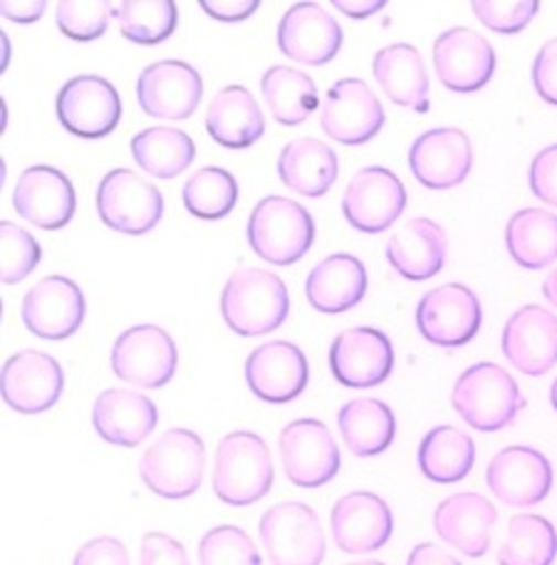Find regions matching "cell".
Here are the masks:
<instances>
[{
	"label": "cell",
	"instance_id": "6da1fadb",
	"mask_svg": "<svg viewBox=\"0 0 557 565\" xmlns=\"http://www.w3.org/2000/svg\"><path fill=\"white\" fill-rule=\"evenodd\" d=\"M290 312V292L280 276L263 268H240L221 290V316L243 338L278 330Z\"/></svg>",
	"mask_w": 557,
	"mask_h": 565
},
{
	"label": "cell",
	"instance_id": "7a4b0ae2",
	"mask_svg": "<svg viewBox=\"0 0 557 565\" xmlns=\"http://www.w3.org/2000/svg\"><path fill=\"white\" fill-rule=\"evenodd\" d=\"M276 467L266 439L256 431H231L221 439L214 461V491L226 507H250L272 487Z\"/></svg>",
	"mask_w": 557,
	"mask_h": 565
},
{
	"label": "cell",
	"instance_id": "3957f363",
	"mask_svg": "<svg viewBox=\"0 0 557 565\" xmlns=\"http://www.w3.org/2000/svg\"><path fill=\"white\" fill-rule=\"evenodd\" d=\"M451 405L469 427L499 431L521 415L525 397L508 370L495 362H479L456 380Z\"/></svg>",
	"mask_w": 557,
	"mask_h": 565
},
{
	"label": "cell",
	"instance_id": "277c9868",
	"mask_svg": "<svg viewBox=\"0 0 557 565\" xmlns=\"http://www.w3.org/2000/svg\"><path fill=\"white\" fill-rule=\"evenodd\" d=\"M206 444L191 429H169L151 444L139 461L144 487L161 499H189L201 489Z\"/></svg>",
	"mask_w": 557,
	"mask_h": 565
},
{
	"label": "cell",
	"instance_id": "5b68a950",
	"mask_svg": "<svg viewBox=\"0 0 557 565\" xmlns=\"http://www.w3.org/2000/svg\"><path fill=\"white\" fill-rule=\"evenodd\" d=\"M315 241V221L298 201L266 196L248 218V244L253 254L272 266H292L308 254Z\"/></svg>",
	"mask_w": 557,
	"mask_h": 565
},
{
	"label": "cell",
	"instance_id": "8992f818",
	"mask_svg": "<svg viewBox=\"0 0 557 565\" xmlns=\"http://www.w3.org/2000/svg\"><path fill=\"white\" fill-rule=\"evenodd\" d=\"M263 548L270 565H320L328 541L318 513L302 501L270 507L258 523Z\"/></svg>",
	"mask_w": 557,
	"mask_h": 565
},
{
	"label": "cell",
	"instance_id": "52a82bcc",
	"mask_svg": "<svg viewBox=\"0 0 557 565\" xmlns=\"http://www.w3.org/2000/svg\"><path fill=\"white\" fill-rule=\"evenodd\" d=\"M179 367L174 338L159 326H131L111 345V372L127 385L161 390Z\"/></svg>",
	"mask_w": 557,
	"mask_h": 565
},
{
	"label": "cell",
	"instance_id": "ba28073f",
	"mask_svg": "<svg viewBox=\"0 0 557 565\" xmlns=\"http://www.w3.org/2000/svg\"><path fill=\"white\" fill-rule=\"evenodd\" d=\"M282 471L300 489H320L338 477L342 467L340 447L320 419H296L282 427L280 439Z\"/></svg>",
	"mask_w": 557,
	"mask_h": 565
},
{
	"label": "cell",
	"instance_id": "9c48e42d",
	"mask_svg": "<svg viewBox=\"0 0 557 565\" xmlns=\"http://www.w3.org/2000/svg\"><path fill=\"white\" fill-rule=\"evenodd\" d=\"M97 211L107 228L141 236L159 226L164 216V196L137 171L111 169L97 189Z\"/></svg>",
	"mask_w": 557,
	"mask_h": 565
},
{
	"label": "cell",
	"instance_id": "30bf717a",
	"mask_svg": "<svg viewBox=\"0 0 557 565\" xmlns=\"http://www.w3.org/2000/svg\"><path fill=\"white\" fill-rule=\"evenodd\" d=\"M483 322L481 300L463 282H446V286L424 292L417 306V328L424 340L431 345L456 350L469 345L479 335Z\"/></svg>",
	"mask_w": 557,
	"mask_h": 565
},
{
	"label": "cell",
	"instance_id": "8fae6325",
	"mask_svg": "<svg viewBox=\"0 0 557 565\" xmlns=\"http://www.w3.org/2000/svg\"><path fill=\"white\" fill-rule=\"evenodd\" d=\"M407 209V189L394 171L364 167L350 179L342 196V214L362 234H382Z\"/></svg>",
	"mask_w": 557,
	"mask_h": 565
},
{
	"label": "cell",
	"instance_id": "7c38bea8",
	"mask_svg": "<svg viewBox=\"0 0 557 565\" xmlns=\"http://www.w3.org/2000/svg\"><path fill=\"white\" fill-rule=\"evenodd\" d=\"M325 135L344 147L367 145L384 127V107L364 79L347 77L334 83L320 107Z\"/></svg>",
	"mask_w": 557,
	"mask_h": 565
},
{
	"label": "cell",
	"instance_id": "4fadbf2b",
	"mask_svg": "<svg viewBox=\"0 0 557 565\" xmlns=\"http://www.w3.org/2000/svg\"><path fill=\"white\" fill-rule=\"evenodd\" d=\"M57 119L69 135L83 139H103L121 122V97L115 85L97 75H79L60 89Z\"/></svg>",
	"mask_w": 557,
	"mask_h": 565
},
{
	"label": "cell",
	"instance_id": "5bb4252c",
	"mask_svg": "<svg viewBox=\"0 0 557 565\" xmlns=\"http://www.w3.org/2000/svg\"><path fill=\"white\" fill-rule=\"evenodd\" d=\"M6 405L20 415H40L57 405L65 390L63 365L47 352L23 350L10 358L0 375Z\"/></svg>",
	"mask_w": 557,
	"mask_h": 565
},
{
	"label": "cell",
	"instance_id": "9a60e30c",
	"mask_svg": "<svg viewBox=\"0 0 557 565\" xmlns=\"http://www.w3.org/2000/svg\"><path fill=\"white\" fill-rule=\"evenodd\" d=\"M87 302L75 280L47 276L25 292L20 318L28 332L43 340H67L83 328Z\"/></svg>",
	"mask_w": 557,
	"mask_h": 565
},
{
	"label": "cell",
	"instance_id": "2e32d148",
	"mask_svg": "<svg viewBox=\"0 0 557 565\" xmlns=\"http://www.w3.org/2000/svg\"><path fill=\"white\" fill-rule=\"evenodd\" d=\"M485 481L493 497L505 507L528 509L548 499L553 467L543 451L518 444L495 454L485 469Z\"/></svg>",
	"mask_w": 557,
	"mask_h": 565
},
{
	"label": "cell",
	"instance_id": "e0dca14e",
	"mask_svg": "<svg viewBox=\"0 0 557 565\" xmlns=\"http://www.w3.org/2000/svg\"><path fill=\"white\" fill-rule=\"evenodd\" d=\"M332 377L342 387H379L394 370L392 340L377 328H350L330 345Z\"/></svg>",
	"mask_w": 557,
	"mask_h": 565
},
{
	"label": "cell",
	"instance_id": "ac0fdd59",
	"mask_svg": "<svg viewBox=\"0 0 557 565\" xmlns=\"http://www.w3.org/2000/svg\"><path fill=\"white\" fill-rule=\"evenodd\" d=\"M433 70L451 93H479L495 73V50L469 28H451L433 43Z\"/></svg>",
	"mask_w": 557,
	"mask_h": 565
},
{
	"label": "cell",
	"instance_id": "d6986e66",
	"mask_svg": "<svg viewBox=\"0 0 557 565\" xmlns=\"http://www.w3.org/2000/svg\"><path fill=\"white\" fill-rule=\"evenodd\" d=\"M308 358L288 340H272L256 348L246 360L248 390L268 405H288L308 387Z\"/></svg>",
	"mask_w": 557,
	"mask_h": 565
},
{
	"label": "cell",
	"instance_id": "ffe728a7",
	"mask_svg": "<svg viewBox=\"0 0 557 565\" xmlns=\"http://www.w3.org/2000/svg\"><path fill=\"white\" fill-rule=\"evenodd\" d=\"M201 97H204V79L189 63L161 60L141 70L137 99L149 117L174 119V122L189 119L199 109Z\"/></svg>",
	"mask_w": 557,
	"mask_h": 565
},
{
	"label": "cell",
	"instance_id": "44dd1931",
	"mask_svg": "<svg viewBox=\"0 0 557 565\" xmlns=\"http://www.w3.org/2000/svg\"><path fill=\"white\" fill-rule=\"evenodd\" d=\"M409 167L419 184L433 191L453 189L465 181L473 167L469 135L456 127H437L414 139Z\"/></svg>",
	"mask_w": 557,
	"mask_h": 565
},
{
	"label": "cell",
	"instance_id": "7402d4cb",
	"mask_svg": "<svg viewBox=\"0 0 557 565\" xmlns=\"http://www.w3.org/2000/svg\"><path fill=\"white\" fill-rule=\"evenodd\" d=\"M503 355L528 377H540L557 365V316L540 306L515 310L503 328Z\"/></svg>",
	"mask_w": 557,
	"mask_h": 565
},
{
	"label": "cell",
	"instance_id": "603a6c76",
	"mask_svg": "<svg viewBox=\"0 0 557 565\" xmlns=\"http://www.w3.org/2000/svg\"><path fill=\"white\" fill-rule=\"evenodd\" d=\"M13 206L28 224L43 231H57L75 216V186L55 167H28L13 189Z\"/></svg>",
	"mask_w": 557,
	"mask_h": 565
},
{
	"label": "cell",
	"instance_id": "cb8c5ba5",
	"mask_svg": "<svg viewBox=\"0 0 557 565\" xmlns=\"http://www.w3.org/2000/svg\"><path fill=\"white\" fill-rule=\"evenodd\" d=\"M278 47L300 65H328L342 47V28L318 3H296L278 25Z\"/></svg>",
	"mask_w": 557,
	"mask_h": 565
},
{
	"label": "cell",
	"instance_id": "d4e9b609",
	"mask_svg": "<svg viewBox=\"0 0 557 565\" xmlns=\"http://www.w3.org/2000/svg\"><path fill=\"white\" fill-rule=\"evenodd\" d=\"M330 529L344 553H372L387 546L394 516L387 501L372 491H352L332 507Z\"/></svg>",
	"mask_w": 557,
	"mask_h": 565
},
{
	"label": "cell",
	"instance_id": "484cf974",
	"mask_svg": "<svg viewBox=\"0 0 557 565\" xmlns=\"http://www.w3.org/2000/svg\"><path fill=\"white\" fill-rule=\"evenodd\" d=\"M499 509L481 493L463 491L443 499L433 513V531L439 539L469 558H481L491 548V533Z\"/></svg>",
	"mask_w": 557,
	"mask_h": 565
},
{
	"label": "cell",
	"instance_id": "4316f807",
	"mask_svg": "<svg viewBox=\"0 0 557 565\" xmlns=\"http://www.w3.org/2000/svg\"><path fill=\"white\" fill-rule=\"evenodd\" d=\"M157 424V405L135 390H105L93 405V427L111 447H139L151 437Z\"/></svg>",
	"mask_w": 557,
	"mask_h": 565
},
{
	"label": "cell",
	"instance_id": "83f0119b",
	"mask_svg": "<svg viewBox=\"0 0 557 565\" xmlns=\"http://www.w3.org/2000/svg\"><path fill=\"white\" fill-rule=\"evenodd\" d=\"M449 256V236L431 218H411L387 241V260L401 278L421 282L441 274Z\"/></svg>",
	"mask_w": 557,
	"mask_h": 565
},
{
	"label": "cell",
	"instance_id": "f1b7e54d",
	"mask_svg": "<svg viewBox=\"0 0 557 565\" xmlns=\"http://www.w3.org/2000/svg\"><path fill=\"white\" fill-rule=\"evenodd\" d=\"M306 296L310 306L325 316L347 312L367 296V268L352 254L328 256L310 270Z\"/></svg>",
	"mask_w": 557,
	"mask_h": 565
},
{
	"label": "cell",
	"instance_id": "f546056e",
	"mask_svg": "<svg viewBox=\"0 0 557 565\" xmlns=\"http://www.w3.org/2000/svg\"><path fill=\"white\" fill-rule=\"evenodd\" d=\"M372 73L394 105L419 115L429 113V75L417 47L407 43L382 47L374 55Z\"/></svg>",
	"mask_w": 557,
	"mask_h": 565
},
{
	"label": "cell",
	"instance_id": "4dcf8cb0",
	"mask_svg": "<svg viewBox=\"0 0 557 565\" xmlns=\"http://www.w3.org/2000/svg\"><path fill=\"white\" fill-rule=\"evenodd\" d=\"M206 129L221 147L248 149L266 135V115L248 87L228 85L211 99Z\"/></svg>",
	"mask_w": 557,
	"mask_h": 565
},
{
	"label": "cell",
	"instance_id": "1f68e13d",
	"mask_svg": "<svg viewBox=\"0 0 557 565\" xmlns=\"http://www.w3.org/2000/svg\"><path fill=\"white\" fill-rule=\"evenodd\" d=\"M340 174L338 154L325 141L302 137L282 147L278 157V177L300 196H325Z\"/></svg>",
	"mask_w": 557,
	"mask_h": 565
},
{
	"label": "cell",
	"instance_id": "d6a6232c",
	"mask_svg": "<svg viewBox=\"0 0 557 565\" xmlns=\"http://www.w3.org/2000/svg\"><path fill=\"white\" fill-rule=\"evenodd\" d=\"M338 427L344 447L362 459L387 451L397 437V419H394L392 407L372 397L352 399L340 407Z\"/></svg>",
	"mask_w": 557,
	"mask_h": 565
},
{
	"label": "cell",
	"instance_id": "836d02e7",
	"mask_svg": "<svg viewBox=\"0 0 557 565\" xmlns=\"http://www.w3.org/2000/svg\"><path fill=\"white\" fill-rule=\"evenodd\" d=\"M505 246L521 268H548L557 260V216L545 209L515 211L505 226Z\"/></svg>",
	"mask_w": 557,
	"mask_h": 565
},
{
	"label": "cell",
	"instance_id": "e575fe53",
	"mask_svg": "<svg viewBox=\"0 0 557 565\" xmlns=\"http://www.w3.org/2000/svg\"><path fill=\"white\" fill-rule=\"evenodd\" d=\"M419 469L433 483H459L475 463V444L459 427L439 424L419 444Z\"/></svg>",
	"mask_w": 557,
	"mask_h": 565
},
{
	"label": "cell",
	"instance_id": "d590c367",
	"mask_svg": "<svg viewBox=\"0 0 557 565\" xmlns=\"http://www.w3.org/2000/svg\"><path fill=\"white\" fill-rule=\"evenodd\" d=\"M260 89L272 119L282 127H298L318 109L315 79L302 70L270 67L260 79Z\"/></svg>",
	"mask_w": 557,
	"mask_h": 565
},
{
	"label": "cell",
	"instance_id": "8d00e7d4",
	"mask_svg": "<svg viewBox=\"0 0 557 565\" xmlns=\"http://www.w3.org/2000/svg\"><path fill=\"white\" fill-rule=\"evenodd\" d=\"M131 157L147 174L174 179L194 164V139L174 127H149L131 139Z\"/></svg>",
	"mask_w": 557,
	"mask_h": 565
},
{
	"label": "cell",
	"instance_id": "74e56055",
	"mask_svg": "<svg viewBox=\"0 0 557 565\" xmlns=\"http://www.w3.org/2000/svg\"><path fill=\"white\" fill-rule=\"evenodd\" d=\"M557 558V531L538 513H518L508 523L499 548V565H553Z\"/></svg>",
	"mask_w": 557,
	"mask_h": 565
},
{
	"label": "cell",
	"instance_id": "f35d334b",
	"mask_svg": "<svg viewBox=\"0 0 557 565\" xmlns=\"http://www.w3.org/2000/svg\"><path fill=\"white\" fill-rule=\"evenodd\" d=\"M119 33L137 45H159L174 35L179 8L174 0H125L115 6Z\"/></svg>",
	"mask_w": 557,
	"mask_h": 565
},
{
	"label": "cell",
	"instance_id": "ab89813d",
	"mask_svg": "<svg viewBox=\"0 0 557 565\" xmlns=\"http://www.w3.org/2000/svg\"><path fill=\"white\" fill-rule=\"evenodd\" d=\"M238 204V181L228 169H196L184 184V206L201 221H218Z\"/></svg>",
	"mask_w": 557,
	"mask_h": 565
},
{
	"label": "cell",
	"instance_id": "60d3db41",
	"mask_svg": "<svg viewBox=\"0 0 557 565\" xmlns=\"http://www.w3.org/2000/svg\"><path fill=\"white\" fill-rule=\"evenodd\" d=\"M199 565H263L256 543L238 526H216L199 541Z\"/></svg>",
	"mask_w": 557,
	"mask_h": 565
},
{
	"label": "cell",
	"instance_id": "b9f144b4",
	"mask_svg": "<svg viewBox=\"0 0 557 565\" xmlns=\"http://www.w3.org/2000/svg\"><path fill=\"white\" fill-rule=\"evenodd\" d=\"M55 18L63 35L77 43H89L107 33L109 20L115 18V6L105 0H65V3H57Z\"/></svg>",
	"mask_w": 557,
	"mask_h": 565
},
{
	"label": "cell",
	"instance_id": "7bdbcfd3",
	"mask_svg": "<svg viewBox=\"0 0 557 565\" xmlns=\"http://www.w3.org/2000/svg\"><path fill=\"white\" fill-rule=\"evenodd\" d=\"M0 246H3L0 276H3L6 286H15V282L25 280L38 268L40 258H43V248H40L35 236L13 224V221L0 224Z\"/></svg>",
	"mask_w": 557,
	"mask_h": 565
},
{
	"label": "cell",
	"instance_id": "ee69618b",
	"mask_svg": "<svg viewBox=\"0 0 557 565\" xmlns=\"http://www.w3.org/2000/svg\"><path fill=\"white\" fill-rule=\"evenodd\" d=\"M475 18L501 35H515L528 28L531 20L538 15V0H473Z\"/></svg>",
	"mask_w": 557,
	"mask_h": 565
},
{
	"label": "cell",
	"instance_id": "f6af8a7d",
	"mask_svg": "<svg viewBox=\"0 0 557 565\" xmlns=\"http://www.w3.org/2000/svg\"><path fill=\"white\" fill-rule=\"evenodd\" d=\"M531 191L543 204L557 209V145L540 149L528 169Z\"/></svg>",
	"mask_w": 557,
	"mask_h": 565
},
{
	"label": "cell",
	"instance_id": "bcb514c9",
	"mask_svg": "<svg viewBox=\"0 0 557 565\" xmlns=\"http://www.w3.org/2000/svg\"><path fill=\"white\" fill-rule=\"evenodd\" d=\"M139 565H191L189 553L176 539L167 533L151 531L141 539L139 546Z\"/></svg>",
	"mask_w": 557,
	"mask_h": 565
},
{
	"label": "cell",
	"instance_id": "7dc6e473",
	"mask_svg": "<svg viewBox=\"0 0 557 565\" xmlns=\"http://www.w3.org/2000/svg\"><path fill=\"white\" fill-rule=\"evenodd\" d=\"M73 565H129V551L115 536H97L79 546Z\"/></svg>",
	"mask_w": 557,
	"mask_h": 565
},
{
	"label": "cell",
	"instance_id": "c3c4849f",
	"mask_svg": "<svg viewBox=\"0 0 557 565\" xmlns=\"http://www.w3.org/2000/svg\"><path fill=\"white\" fill-rule=\"evenodd\" d=\"M533 85L545 103L557 107V38L548 40L535 55Z\"/></svg>",
	"mask_w": 557,
	"mask_h": 565
},
{
	"label": "cell",
	"instance_id": "681fc988",
	"mask_svg": "<svg viewBox=\"0 0 557 565\" xmlns=\"http://www.w3.org/2000/svg\"><path fill=\"white\" fill-rule=\"evenodd\" d=\"M260 8L258 0H201V10L221 23H240Z\"/></svg>",
	"mask_w": 557,
	"mask_h": 565
},
{
	"label": "cell",
	"instance_id": "f907efd6",
	"mask_svg": "<svg viewBox=\"0 0 557 565\" xmlns=\"http://www.w3.org/2000/svg\"><path fill=\"white\" fill-rule=\"evenodd\" d=\"M45 0H3L0 3V13H3V18L13 20V23H35V20L45 15Z\"/></svg>",
	"mask_w": 557,
	"mask_h": 565
},
{
	"label": "cell",
	"instance_id": "816d5d0a",
	"mask_svg": "<svg viewBox=\"0 0 557 565\" xmlns=\"http://www.w3.org/2000/svg\"><path fill=\"white\" fill-rule=\"evenodd\" d=\"M407 565H461L459 558H453L449 551L441 546H433V543H419L409 553Z\"/></svg>",
	"mask_w": 557,
	"mask_h": 565
},
{
	"label": "cell",
	"instance_id": "f5cc1de1",
	"mask_svg": "<svg viewBox=\"0 0 557 565\" xmlns=\"http://www.w3.org/2000/svg\"><path fill=\"white\" fill-rule=\"evenodd\" d=\"M384 0H362V3H357V0H334L332 8H338L340 13H344L347 18H369V15H377L379 10H384Z\"/></svg>",
	"mask_w": 557,
	"mask_h": 565
},
{
	"label": "cell",
	"instance_id": "db71d44e",
	"mask_svg": "<svg viewBox=\"0 0 557 565\" xmlns=\"http://www.w3.org/2000/svg\"><path fill=\"white\" fill-rule=\"evenodd\" d=\"M543 296L548 298V302L553 308H557V268L553 270V274L545 278V282H543Z\"/></svg>",
	"mask_w": 557,
	"mask_h": 565
},
{
	"label": "cell",
	"instance_id": "11a10c76",
	"mask_svg": "<svg viewBox=\"0 0 557 565\" xmlns=\"http://www.w3.org/2000/svg\"><path fill=\"white\" fill-rule=\"evenodd\" d=\"M550 405L557 412V380L553 382V387H550Z\"/></svg>",
	"mask_w": 557,
	"mask_h": 565
},
{
	"label": "cell",
	"instance_id": "9f6ffc18",
	"mask_svg": "<svg viewBox=\"0 0 557 565\" xmlns=\"http://www.w3.org/2000/svg\"><path fill=\"white\" fill-rule=\"evenodd\" d=\"M347 565H384L379 561H357V563H347Z\"/></svg>",
	"mask_w": 557,
	"mask_h": 565
}]
</instances>
